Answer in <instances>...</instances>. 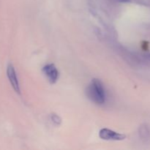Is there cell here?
<instances>
[{"label": "cell", "instance_id": "obj_1", "mask_svg": "<svg viewBox=\"0 0 150 150\" xmlns=\"http://www.w3.org/2000/svg\"><path fill=\"white\" fill-rule=\"evenodd\" d=\"M86 96L98 105H103L106 100V93L103 84L99 79H92L86 88Z\"/></svg>", "mask_w": 150, "mask_h": 150}, {"label": "cell", "instance_id": "obj_2", "mask_svg": "<svg viewBox=\"0 0 150 150\" xmlns=\"http://www.w3.org/2000/svg\"><path fill=\"white\" fill-rule=\"evenodd\" d=\"M99 136L105 141H122L126 139V136L122 133H117L108 128H103L100 130Z\"/></svg>", "mask_w": 150, "mask_h": 150}, {"label": "cell", "instance_id": "obj_3", "mask_svg": "<svg viewBox=\"0 0 150 150\" xmlns=\"http://www.w3.org/2000/svg\"><path fill=\"white\" fill-rule=\"evenodd\" d=\"M42 72L48 79V81L51 84H54L57 82L59 78V73L54 64H48L42 67Z\"/></svg>", "mask_w": 150, "mask_h": 150}, {"label": "cell", "instance_id": "obj_4", "mask_svg": "<svg viewBox=\"0 0 150 150\" xmlns=\"http://www.w3.org/2000/svg\"><path fill=\"white\" fill-rule=\"evenodd\" d=\"M7 76L9 81H10V84L13 86V89H14L17 93L20 94L21 89L18 79L17 74H16V70H15V67H13V65L12 64H9L8 65H7Z\"/></svg>", "mask_w": 150, "mask_h": 150}, {"label": "cell", "instance_id": "obj_5", "mask_svg": "<svg viewBox=\"0 0 150 150\" xmlns=\"http://www.w3.org/2000/svg\"><path fill=\"white\" fill-rule=\"evenodd\" d=\"M51 120H52L53 122L56 123L57 125H59L62 121L60 117L58 115H57V114H52L51 115Z\"/></svg>", "mask_w": 150, "mask_h": 150}, {"label": "cell", "instance_id": "obj_6", "mask_svg": "<svg viewBox=\"0 0 150 150\" xmlns=\"http://www.w3.org/2000/svg\"><path fill=\"white\" fill-rule=\"evenodd\" d=\"M145 57H146V58L148 59H149V60H150V54H146V55H145Z\"/></svg>", "mask_w": 150, "mask_h": 150}]
</instances>
